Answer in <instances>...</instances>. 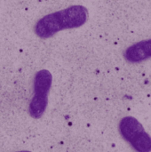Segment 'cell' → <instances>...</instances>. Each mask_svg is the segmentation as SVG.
<instances>
[{"mask_svg":"<svg viewBox=\"0 0 151 152\" xmlns=\"http://www.w3.org/2000/svg\"><path fill=\"white\" fill-rule=\"evenodd\" d=\"M118 130L123 139L135 151L151 152V136L135 118L131 116L123 118L119 122Z\"/></svg>","mask_w":151,"mask_h":152,"instance_id":"3957f363","label":"cell"},{"mask_svg":"<svg viewBox=\"0 0 151 152\" xmlns=\"http://www.w3.org/2000/svg\"><path fill=\"white\" fill-rule=\"evenodd\" d=\"M124 58L130 63H140L151 58V38L134 43L124 52Z\"/></svg>","mask_w":151,"mask_h":152,"instance_id":"277c9868","label":"cell"},{"mask_svg":"<svg viewBox=\"0 0 151 152\" xmlns=\"http://www.w3.org/2000/svg\"><path fill=\"white\" fill-rule=\"evenodd\" d=\"M53 84V76L47 69L37 71L33 81V96L28 105V113L33 118H40L45 112L48 96Z\"/></svg>","mask_w":151,"mask_h":152,"instance_id":"7a4b0ae2","label":"cell"},{"mask_svg":"<svg viewBox=\"0 0 151 152\" xmlns=\"http://www.w3.org/2000/svg\"><path fill=\"white\" fill-rule=\"evenodd\" d=\"M15 152H32V151H15Z\"/></svg>","mask_w":151,"mask_h":152,"instance_id":"5b68a950","label":"cell"},{"mask_svg":"<svg viewBox=\"0 0 151 152\" xmlns=\"http://www.w3.org/2000/svg\"><path fill=\"white\" fill-rule=\"evenodd\" d=\"M88 20V10L84 5L75 4L40 18L35 27V34L43 39L50 38L63 29L83 26Z\"/></svg>","mask_w":151,"mask_h":152,"instance_id":"6da1fadb","label":"cell"}]
</instances>
